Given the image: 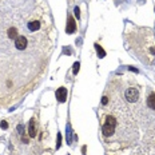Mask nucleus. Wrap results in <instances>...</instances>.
Segmentation results:
<instances>
[{
  "mask_svg": "<svg viewBox=\"0 0 155 155\" xmlns=\"http://www.w3.org/2000/svg\"><path fill=\"white\" fill-rule=\"evenodd\" d=\"M105 106H108L110 110H106L102 116V135L106 140L120 139V138H128L127 133L135 131V126L133 123V118L130 116V111L126 107L122 95L116 99L111 100L108 99Z\"/></svg>",
  "mask_w": 155,
  "mask_h": 155,
  "instance_id": "obj_1",
  "label": "nucleus"
},
{
  "mask_svg": "<svg viewBox=\"0 0 155 155\" xmlns=\"http://www.w3.org/2000/svg\"><path fill=\"white\" fill-rule=\"evenodd\" d=\"M126 99L128 102H131V103L138 100V99H139V91H138V88L130 87V88L126 91Z\"/></svg>",
  "mask_w": 155,
  "mask_h": 155,
  "instance_id": "obj_2",
  "label": "nucleus"
},
{
  "mask_svg": "<svg viewBox=\"0 0 155 155\" xmlns=\"http://www.w3.org/2000/svg\"><path fill=\"white\" fill-rule=\"evenodd\" d=\"M15 46L18 50H24V48L27 47V39H25L24 36H18L15 40Z\"/></svg>",
  "mask_w": 155,
  "mask_h": 155,
  "instance_id": "obj_3",
  "label": "nucleus"
},
{
  "mask_svg": "<svg viewBox=\"0 0 155 155\" xmlns=\"http://www.w3.org/2000/svg\"><path fill=\"white\" fill-rule=\"evenodd\" d=\"M56 99L59 102H66V99H67V88H64V87L58 88L56 90Z\"/></svg>",
  "mask_w": 155,
  "mask_h": 155,
  "instance_id": "obj_4",
  "label": "nucleus"
},
{
  "mask_svg": "<svg viewBox=\"0 0 155 155\" xmlns=\"http://www.w3.org/2000/svg\"><path fill=\"white\" fill-rule=\"evenodd\" d=\"M36 134H38V131H36V122H35V119H31V122H29V128H28V135L31 136V138H35Z\"/></svg>",
  "mask_w": 155,
  "mask_h": 155,
  "instance_id": "obj_5",
  "label": "nucleus"
},
{
  "mask_svg": "<svg viewBox=\"0 0 155 155\" xmlns=\"http://www.w3.org/2000/svg\"><path fill=\"white\" fill-rule=\"evenodd\" d=\"M75 29H76L75 20H74L72 18H68V24H67V27H66L67 34H72V32H75Z\"/></svg>",
  "mask_w": 155,
  "mask_h": 155,
  "instance_id": "obj_6",
  "label": "nucleus"
},
{
  "mask_svg": "<svg viewBox=\"0 0 155 155\" xmlns=\"http://www.w3.org/2000/svg\"><path fill=\"white\" fill-rule=\"evenodd\" d=\"M147 105L150 108L155 110V92H151L149 96H147Z\"/></svg>",
  "mask_w": 155,
  "mask_h": 155,
  "instance_id": "obj_7",
  "label": "nucleus"
},
{
  "mask_svg": "<svg viewBox=\"0 0 155 155\" xmlns=\"http://www.w3.org/2000/svg\"><path fill=\"white\" fill-rule=\"evenodd\" d=\"M28 28H29V31H38V29L40 28V23H39L38 20H35V22H31L28 24Z\"/></svg>",
  "mask_w": 155,
  "mask_h": 155,
  "instance_id": "obj_8",
  "label": "nucleus"
},
{
  "mask_svg": "<svg viewBox=\"0 0 155 155\" xmlns=\"http://www.w3.org/2000/svg\"><path fill=\"white\" fill-rule=\"evenodd\" d=\"M95 48H96V52H98L99 58H105L106 56V52L103 51V48H102L99 44H95Z\"/></svg>",
  "mask_w": 155,
  "mask_h": 155,
  "instance_id": "obj_9",
  "label": "nucleus"
},
{
  "mask_svg": "<svg viewBox=\"0 0 155 155\" xmlns=\"http://www.w3.org/2000/svg\"><path fill=\"white\" fill-rule=\"evenodd\" d=\"M8 36H10L11 39H13V38H18V31H16L15 28H10L8 29Z\"/></svg>",
  "mask_w": 155,
  "mask_h": 155,
  "instance_id": "obj_10",
  "label": "nucleus"
},
{
  "mask_svg": "<svg viewBox=\"0 0 155 155\" xmlns=\"http://www.w3.org/2000/svg\"><path fill=\"white\" fill-rule=\"evenodd\" d=\"M79 67H80V64L78 63V62H76V63L74 64V74H75V75L78 74V71H79Z\"/></svg>",
  "mask_w": 155,
  "mask_h": 155,
  "instance_id": "obj_11",
  "label": "nucleus"
},
{
  "mask_svg": "<svg viewBox=\"0 0 155 155\" xmlns=\"http://www.w3.org/2000/svg\"><path fill=\"white\" fill-rule=\"evenodd\" d=\"M0 126H1V128H7V127H8V124H7V122H1V123H0Z\"/></svg>",
  "mask_w": 155,
  "mask_h": 155,
  "instance_id": "obj_12",
  "label": "nucleus"
},
{
  "mask_svg": "<svg viewBox=\"0 0 155 155\" xmlns=\"http://www.w3.org/2000/svg\"><path fill=\"white\" fill-rule=\"evenodd\" d=\"M75 16L78 18V19H79V8H78V7L75 8Z\"/></svg>",
  "mask_w": 155,
  "mask_h": 155,
  "instance_id": "obj_13",
  "label": "nucleus"
}]
</instances>
